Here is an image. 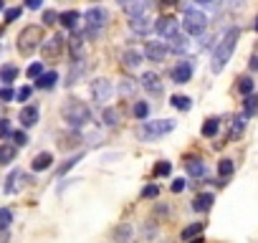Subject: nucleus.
<instances>
[{"instance_id":"nucleus-36","label":"nucleus","mask_w":258,"mask_h":243,"mask_svg":"<svg viewBox=\"0 0 258 243\" xmlns=\"http://www.w3.org/2000/svg\"><path fill=\"white\" fill-rule=\"evenodd\" d=\"M170 172H172V165H170V162H157V165H155V175H157V177H167Z\"/></svg>"},{"instance_id":"nucleus-30","label":"nucleus","mask_w":258,"mask_h":243,"mask_svg":"<svg viewBox=\"0 0 258 243\" xmlns=\"http://www.w3.org/2000/svg\"><path fill=\"white\" fill-rule=\"evenodd\" d=\"M233 170H235L233 160H220V162H218V175H220V177H230Z\"/></svg>"},{"instance_id":"nucleus-33","label":"nucleus","mask_w":258,"mask_h":243,"mask_svg":"<svg viewBox=\"0 0 258 243\" xmlns=\"http://www.w3.org/2000/svg\"><path fill=\"white\" fill-rule=\"evenodd\" d=\"M200 230H203V223H192V225H187V228L182 230V240H190V238H195Z\"/></svg>"},{"instance_id":"nucleus-22","label":"nucleus","mask_w":258,"mask_h":243,"mask_svg":"<svg viewBox=\"0 0 258 243\" xmlns=\"http://www.w3.org/2000/svg\"><path fill=\"white\" fill-rule=\"evenodd\" d=\"M243 130H245V116L238 114V116L233 119V127H230V132H228V140H238V137L243 135Z\"/></svg>"},{"instance_id":"nucleus-45","label":"nucleus","mask_w":258,"mask_h":243,"mask_svg":"<svg viewBox=\"0 0 258 243\" xmlns=\"http://www.w3.org/2000/svg\"><path fill=\"white\" fill-rule=\"evenodd\" d=\"M31 91H33L31 86H23V89L18 91V101H28V99H31Z\"/></svg>"},{"instance_id":"nucleus-5","label":"nucleus","mask_w":258,"mask_h":243,"mask_svg":"<svg viewBox=\"0 0 258 243\" xmlns=\"http://www.w3.org/2000/svg\"><path fill=\"white\" fill-rule=\"evenodd\" d=\"M175 130V122L172 119H157V122H145L142 130H140V137L142 140H157L167 132Z\"/></svg>"},{"instance_id":"nucleus-3","label":"nucleus","mask_w":258,"mask_h":243,"mask_svg":"<svg viewBox=\"0 0 258 243\" xmlns=\"http://www.w3.org/2000/svg\"><path fill=\"white\" fill-rule=\"evenodd\" d=\"M43 33H41V28L38 26H26L23 31H21V36H18V51L23 53V56H31L43 41Z\"/></svg>"},{"instance_id":"nucleus-48","label":"nucleus","mask_w":258,"mask_h":243,"mask_svg":"<svg viewBox=\"0 0 258 243\" xmlns=\"http://www.w3.org/2000/svg\"><path fill=\"white\" fill-rule=\"evenodd\" d=\"M8 135H11V125L6 119H0V137H8Z\"/></svg>"},{"instance_id":"nucleus-7","label":"nucleus","mask_w":258,"mask_h":243,"mask_svg":"<svg viewBox=\"0 0 258 243\" xmlns=\"http://www.w3.org/2000/svg\"><path fill=\"white\" fill-rule=\"evenodd\" d=\"M155 31H157V36H162V38H175L177 33H180V21L177 18H172V16H165V18H160L155 26H152Z\"/></svg>"},{"instance_id":"nucleus-13","label":"nucleus","mask_w":258,"mask_h":243,"mask_svg":"<svg viewBox=\"0 0 258 243\" xmlns=\"http://www.w3.org/2000/svg\"><path fill=\"white\" fill-rule=\"evenodd\" d=\"M38 116H41V109L31 104V106H23V109H21V116H18V119H21L23 127H33L36 122H38Z\"/></svg>"},{"instance_id":"nucleus-12","label":"nucleus","mask_w":258,"mask_h":243,"mask_svg":"<svg viewBox=\"0 0 258 243\" xmlns=\"http://www.w3.org/2000/svg\"><path fill=\"white\" fill-rule=\"evenodd\" d=\"M61 48H63V36H53V38H48L46 43H41V53H43L46 58H53L56 53H61Z\"/></svg>"},{"instance_id":"nucleus-20","label":"nucleus","mask_w":258,"mask_h":243,"mask_svg":"<svg viewBox=\"0 0 258 243\" xmlns=\"http://www.w3.org/2000/svg\"><path fill=\"white\" fill-rule=\"evenodd\" d=\"M243 116L245 119L248 116H258V94L245 96V101H243Z\"/></svg>"},{"instance_id":"nucleus-38","label":"nucleus","mask_w":258,"mask_h":243,"mask_svg":"<svg viewBox=\"0 0 258 243\" xmlns=\"http://www.w3.org/2000/svg\"><path fill=\"white\" fill-rule=\"evenodd\" d=\"M129 233H132V228H129V225H121L114 235H116V240H119V243H126V240H129Z\"/></svg>"},{"instance_id":"nucleus-34","label":"nucleus","mask_w":258,"mask_h":243,"mask_svg":"<svg viewBox=\"0 0 258 243\" xmlns=\"http://www.w3.org/2000/svg\"><path fill=\"white\" fill-rule=\"evenodd\" d=\"M11 223H13V213L8 208H0V230H6Z\"/></svg>"},{"instance_id":"nucleus-40","label":"nucleus","mask_w":258,"mask_h":243,"mask_svg":"<svg viewBox=\"0 0 258 243\" xmlns=\"http://www.w3.org/2000/svg\"><path fill=\"white\" fill-rule=\"evenodd\" d=\"M28 76H31V79H41V76H43V66H41V61L28 66Z\"/></svg>"},{"instance_id":"nucleus-43","label":"nucleus","mask_w":258,"mask_h":243,"mask_svg":"<svg viewBox=\"0 0 258 243\" xmlns=\"http://www.w3.org/2000/svg\"><path fill=\"white\" fill-rule=\"evenodd\" d=\"M160 195V185H147L142 190V198H157Z\"/></svg>"},{"instance_id":"nucleus-17","label":"nucleus","mask_w":258,"mask_h":243,"mask_svg":"<svg viewBox=\"0 0 258 243\" xmlns=\"http://www.w3.org/2000/svg\"><path fill=\"white\" fill-rule=\"evenodd\" d=\"M121 61H124L126 69H137V66L142 64V53L135 51V48H126V51L121 53Z\"/></svg>"},{"instance_id":"nucleus-1","label":"nucleus","mask_w":258,"mask_h":243,"mask_svg":"<svg viewBox=\"0 0 258 243\" xmlns=\"http://www.w3.org/2000/svg\"><path fill=\"white\" fill-rule=\"evenodd\" d=\"M238 38H240V31L238 28H230L223 38H220V43L215 46V51H213V74H220L223 69H225V64L230 61V56H233V51H235V46H238Z\"/></svg>"},{"instance_id":"nucleus-42","label":"nucleus","mask_w":258,"mask_h":243,"mask_svg":"<svg viewBox=\"0 0 258 243\" xmlns=\"http://www.w3.org/2000/svg\"><path fill=\"white\" fill-rule=\"evenodd\" d=\"M79 51H81V36H74L71 38V56L79 58Z\"/></svg>"},{"instance_id":"nucleus-19","label":"nucleus","mask_w":258,"mask_h":243,"mask_svg":"<svg viewBox=\"0 0 258 243\" xmlns=\"http://www.w3.org/2000/svg\"><path fill=\"white\" fill-rule=\"evenodd\" d=\"M185 167H187V175H192V177H203L205 175V162L200 157H190L185 162Z\"/></svg>"},{"instance_id":"nucleus-15","label":"nucleus","mask_w":258,"mask_h":243,"mask_svg":"<svg viewBox=\"0 0 258 243\" xmlns=\"http://www.w3.org/2000/svg\"><path fill=\"white\" fill-rule=\"evenodd\" d=\"M129 28H132L135 33H140V36H147L152 31V23H150L147 16H142V18H132V21H129Z\"/></svg>"},{"instance_id":"nucleus-9","label":"nucleus","mask_w":258,"mask_h":243,"mask_svg":"<svg viewBox=\"0 0 258 243\" xmlns=\"http://www.w3.org/2000/svg\"><path fill=\"white\" fill-rule=\"evenodd\" d=\"M192 61L190 58H185V61H180L175 69H172V81L175 84H187L190 79H192Z\"/></svg>"},{"instance_id":"nucleus-18","label":"nucleus","mask_w":258,"mask_h":243,"mask_svg":"<svg viewBox=\"0 0 258 243\" xmlns=\"http://www.w3.org/2000/svg\"><path fill=\"white\" fill-rule=\"evenodd\" d=\"M121 8H124V13H129L132 18H142L150 11V3H124Z\"/></svg>"},{"instance_id":"nucleus-37","label":"nucleus","mask_w":258,"mask_h":243,"mask_svg":"<svg viewBox=\"0 0 258 243\" xmlns=\"http://www.w3.org/2000/svg\"><path fill=\"white\" fill-rule=\"evenodd\" d=\"M11 137H13V142H16V150H18V147H26V145H28V137H26V132H18V130H16V132H13Z\"/></svg>"},{"instance_id":"nucleus-46","label":"nucleus","mask_w":258,"mask_h":243,"mask_svg":"<svg viewBox=\"0 0 258 243\" xmlns=\"http://www.w3.org/2000/svg\"><path fill=\"white\" fill-rule=\"evenodd\" d=\"M16 94H13V89L11 86H6V89H0V99H3V101H11Z\"/></svg>"},{"instance_id":"nucleus-35","label":"nucleus","mask_w":258,"mask_h":243,"mask_svg":"<svg viewBox=\"0 0 258 243\" xmlns=\"http://www.w3.org/2000/svg\"><path fill=\"white\" fill-rule=\"evenodd\" d=\"M147 114H150L147 101H137V104H135V116H137V119H147Z\"/></svg>"},{"instance_id":"nucleus-29","label":"nucleus","mask_w":258,"mask_h":243,"mask_svg":"<svg viewBox=\"0 0 258 243\" xmlns=\"http://www.w3.org/2000/svg\"><path fill=\"white\" fill-rule=\"evenodd\" d=\"M170 48H172V51H177V53H182V51H187V38L177 33L175 38H170Z\"/></svg>"},{"instance_id":"nucleus-6","label":"nucleus","mask_w":258,"mask_h":243,"mask_svg":"<svg viewBox=\"0 0 258 243\" xmlns=\"http://www.w3.org/2000/svg\"><path fill=\"white\" fill-rule=\"evenodd\" d=\"M182 28H185V33H190V36H200V33H205V28H208V18H205L200 11H195V8H185Z\"/></svg>"},{"instance_id":"nucleus-52","label":"nucleus","mask_w":258,"mask_h":243,"mask_svg":"<svg viewBox=\"0 0 258 243\" xmlns=\"http://www.w3.org/2000/svg\"><path fill=\"white\" fill-rule=\"evenodd\" d=\"M6 11V3H3V0H0V13H3Z\"/></svg>"},{"instance_id":"nucleus-31","label":"nucleus","mask_w":258,"mask_h":243,"mask_svg":"<svg viewBox=\"0 0 258 243\" xmlns=\"http://www.w3.org/2000/svg\"><path fill=\"white\" fill-rule=\"evenodd\" d=\"M119 122V111L116 109H104V125L106 127H114Z\"/></svg>"},{"instance_id":"nucleus-39","label":"nucleus","mask_w":258,"mask_h":243,"mask_svg":"<svg viewBox=\"0 0 258 243\" xmlns=\"http://www.w3.org/2000/svg\"><path fill=\"white\" fill-rule=\"evenodd\" d=\"M21 13H23L21 6H18V8H8V11H6V23H13L16 18H21Z\"/></svg>"},{"instance_id":"nucleus-41","label":"nucleus","mask_w":258,"mask_h":243,"mask_svg":"<svg viewBox=\"0 0 258 243\" xmlns=\"http://www.w3.org/2000/svg\"><path fill=\"white\" fill-rule=\"evenodd\" d=\"M79 160H81V155H79V157H71V160H66V162L58 167V175H66V172H69V170H71V167H74Z\"/></svg>"},{"instance_id":"nucleus-53","label":"nucleus","mask_w":258,"mask_h":243,"mask_svg":"<svg viewBox=\"0 0 258 243\" xmlns=\"http://www.w3.org/2000/svg\"><path fill=\"white\" fill-rule=\"evenodd\" d=\"M253 31H255V33H258V18H255V23H253Z\"/></svg>"},{"instance_id":"nucleus-47","label":"nucleus","mask_w":258,"mask_h":243,"mask_svg":"<svg viewBox=\"0 0 258 243\" xmlns=\"http://www.w3.org/2000/svg\"><path fill=\"white\" fill-rule=\"evenodd\" d=\"M132 91H135V81L126 79V81L121 84V94H132Z\"/></svg>"},{"instance_id":"nucleus-51","label":"nucleus","mask_w":258,"mask_h":243,"mask_svg":"<svg viewBox=\"0 0 258 243\" xmlns=\"http://www.w3.org/2000/svg\"><path fill=\"white\" fill-rule=\"evenodd\" d=\"M250 71H258V56L250 58Z\"/></svg>"},{"instance_id":"nucleus-27","label":"nucleus","mask_w":258,"mask_h":243,"mask_svg":"<svg viewBox=\"0 0 258 243\" xmlns=\"http://www.w3.org/2000/svg\"><path fill=\"white\" fill-rule=\"evenodd\" d=\"M218 130H220V119H208L205 125H203V137H215L218 135Z\"/></svg>"},{"instance_id":"nucleus-11","label":"nucleus","mask_w":258,"mask_h":243,"mask_svg":"<svg viewBox=\"0 0 258 243\" xmlns=\"http://www.w3.org/2000/svg\"><path fill=\"white\" fill-rule=\"evenodd\" d=\"M140 84H142V89H147L150 94H162L160 76H157V74H152V71H145V74L140 76Z\"/></svg>"},{"instance_id":"nucleus-25","label":"nucleus","mask_w":258,"mask_h":243,"mask_svg":"<svg viewBox=\"0 0 258 243\" xmlns=\"http://www.w3.org/2000/svg\"><path fill=\"white\" fill-rule=\"evenodd\" d=\"M76 21H79V11H63V13L58 16V23H61L63 28H74Z\"/></svg>"},{"instance_id":"nucleus-23","label":"nucleus","mask_w":258,"mask_h":243,"mask_svg":"<svg viewBox=\"0 0 258 243\" xmlns=\"http://www.w3.org/2000/svg\"><path fill=\"white\" fill-rule=\"evenodd\" d=\"M56 81H58V74H56V71H48V74H43L41 79H36V86H38V89H53Z\"/></svg>"},{"instance_id":"nucleus-49","label":"nucleus","mask_w":258,"mask_h":243,"mask_svg":"<svg viewBox=\"0 0 258 243\" xmlns=\"http://www.w3.org/2000/svg\"><path fill=\"white\" fill-rule=\"evenodd\" d=\"M182 190H185V180L180 177V180H175V183H172V193H182Z\"/></svg>"},{"instance_id":"nucleus-4","label":"nucleus","mask_w":258,"mask_h":243,"mask_svg":"<svg viewBox=\"0 0 258 243\" xmlns=\"http://www.w3.org/2000/svg\"><path fill=\"white\" fill-rule=\"evenodd\" d=\"M104 23H106V11L104 8H89L86 13H84V33L89 36V38H96L99 36V31L104 28Z\"/></svg>"},{"instance_id":"nucleus-2","label":"nucleus","mask_w":258,"mask_h":243,"mask_svg":"<svg viewBox=\"0 0 258 243\" xmlns=\"http://www.w3.org/2000/svg\"><path fill=\"white\" fill-rule=\"evenodd\" d=\"M63 119L69 122L74 130H81L86 122L91 119V111H89L86 104H81V101H76V99H69L66 106H63Z\"/></svg>"},{"instance_id":"nucleus-32","label":"nucleus","mask_w":258,"mask_h":243,"mask_svg":"<svg viewBox=\"0 0 258 243\" xmlns=\"http://www.w3.org/2000/svg\"><path fill=\"white\" fill-rule=\"evenodd\" d=\"M238 91H240L243 96H250V94H253V79H248V76L240 79V81H238Z\"/></svg>"},{"instance_id":"nucleus-50","label":"nucleus","mask_w":258,"mask_h":243,"mask_svg":"<svg viewBox=\"0 0 258 243\" xmlns=\"http://www.w3.org/2000/svg\"><path fill=\"white\" fill-rule=\"evenodd\" d=\"M41 6H43V3H41V0H31V3H28L26 8H31V11H38Z\"/></svg>"},{"instance_id":"nucleus-14","label":"nucleus","mask_w":258,"mask_h":243,"mask_svg":"<svg viewBox=\"0 0 258 243\" xmlns=\"http://www.w3.org/2000/svg\"><path fill=\"white\" fill-rule=\"evenodd\" d=\"M213 193H200L198 198H195V203H192V210H198V213H208L210 208H213Z\"/></svg>"},{"instance_id":"nucleus-28","label":"nucleus","mask_w":258,"mask_h":243,"mask_svg":"<svg viewBox=\"0 0 258 243\" xmlns=\"http://www.w3.org/2000/svg\"><path fill=\"white\" fill-rule=\"evenodd\" d=\"M170 101H172V106H175V109H180V111H187V109L192 106V99H190V96H180V94H177V96H172Z\"/></svg>"},{"instance_id":"nucleus-21","label":"nucleus","mask_w":258,"mask_h":243,"mask_svg":"<svg viewBox=\"0 0 258 243\" xmlns=\"http://www.w3.org/2000/svg\"><path fill=\"white\" fill-rule=\"evenodd\" d=\"M16 155H18L16 145H0V165H11Z\"/></svg>"},{"instance_id":"nucleus-54","label":"nucleus","mask_w":258,"mask_h":243,"mask_svg":"<svg viewBox=\"0 0 258 243\" xmlns=\"http://www.w3.org/2000/svg\"><path fill=\"white\" fill-rule=\"evenodd\" d=\"M192 243H203V240H200V238H198V240H192Z\"/></svg>"},{"instance_id":"nucleus-26","label":"nucleus","mask_w":258,"mask_h":243,"mask_svg":"<svg viewBox=\"0 0 258 243\" xmlns=\"http://www.w3.org/2000/svg\"><path fill=\"white\" fill-rule=\"evenodd\" d=\"M21 180H23V172H21V170H13V172H11V177H8L6 193H11V195H13V193L21 188Z\"/></svg>"},{"instance_id":"nucleus-8","label":"nucleus","mask_w":258,"mask_h":243,"mask_svg":"<svg viewBox=\"0 0 258 243\" xmlns=\"http://www.w3.org/2000/svg\"><path fill=\"white\" fill-rule=\"evenodd\" d=\"M167 51H170V48H167L162 41H150V43L145 46V56H147V61H155V64L165 61Z\"/></svg>"},{"instance_id":"nucleus-44","label":"nucleus","mask_w":258,"mask_h":243,"mask_svg":"<svg viewBox=\"0 0 258 243\" xmlns=\"http://www.w3.org/2000/svg\"><path fill=\"white\" fill-rule=\"evenodd\" d=\"M56 21H58V13H56V11H46V13H43V23H46V26H53Z\"/></svg>"},{"instance_id":"nucleus-16","label":"nucleus","mask_w":258,"mask_h":243,"mask_svg":"<svg viewBox=\"0 0 258 243\" xmlns=\"http://www.w3.org/2000/svg\"><path fill=\"white\" fill-rule=\"evenodd\" d=\"M51 162H53V155H51V152H41V155H36V157H33L31 167H33L36 172H43V170H48V167H51Z\"/></svg>"},{"instance_id":"nucleus-10","label":"nucleus","mask_w":258,"mask_h":243,"mask_svg":"<svg viewBox=\"0 0 258 243\" xmlns=\"http://www.w3.org/2000/svg\"><path fill=\"white\" fill-rule=\"evenodd\" d=\"M111 91H114V89H111V81H109V79H96V81L91 84V94H94V99L101 101V104L111 99Z\"/></svg>"},{"instance_id":"nucleus-24","label":"nucleus","mask_w":258,"mask_h":243,"mask_svg":"<svg viewBox=\"0 0 258 243\" xmlns=\"http://www.w3.org/2000/svg\"><path fill=\"white\" fill-rule=\"evenodd\" d=\"M18 66H13V64H8V66H3L0 69V81H6V84H11V81H16L18 79Z\"/></svg>"}]
</instances>
